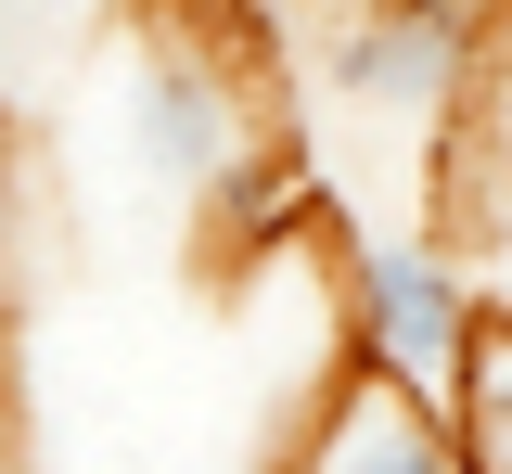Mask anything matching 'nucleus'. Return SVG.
Listing matches in <instances>:
<instances>
[{
    "label": "nucleus",
    "mask_w": 512,
    "mask_h": 474,
    "mask_svg": "<svg viewBox=\"0 0 512 474\" xmlns=\"http://www.w3.org/2000/svg\"><path fill=\"white\" fill-rule=\"evenodd\" d=\"M487 282L448 257L436 231L423 244H346V334L372 359L384 385H410V398H461V372H474V346H487Z\"/></svg>",
    "instance_id": "f257e3e1"
},
{
    "label": "nucleus",
    "mask_w": 512,
    "mask_h": 474,
    "mask_svg": "<svg viewBox=\"0 0 512 474\" xmlns=\"http://www.w3.org/2000/svg\"><path fill=\"white\" fill-rule=\"evenodd\" d=\"M116 141L154 193H231L244 180V77L218 65L192 26H141L116 65Z\"/></svg>",
    "instance_id": "f03ea898"
},
{
    "label": "nucleus",
    "mask_w": 512,
    "mask_h": 474,
    "mask_svg": "<svg viewBox=\"0 0 512 474\" xmlns=\"http://www.w3.org/2000/svg\"><path fill=\"white\" fill-rule=\"evenodd\" d=\"M474 65H487V26L448 0H359L333 26V90L372 116H448L474 103Z\"/></svg>",
    "instance_id": "7ed1b4c3"
},
{
    "label": "nucleus",
    "mask_w": 512,
    "mask_h": 474,
    "mask_svg": "<svg viewBox=\"0 0 512 474\" xmlns=\"http://www.w3.org/2000/svg\"><path fill=\"white\" fill-rule=\"evenodd\" d=\"M295 474H474V462H461V423H448L436 398L359 372L346 398L320 410V436H308V462H295Z\"/></svg>",
    "instance_id": "20e7f679"
},
{
    "label": "nucleus",
    "mask_w": 512,
    "mask_h": 474,
    "mask_svg": "<svg viewBox=\"0 0 512 474\" xmlns=\"http://www.w3.org/2000/svg\"><path fill=\"white\" fill-rule=\"evenodd\" d=\"M0 474H26V462H13V423H0Z\"/></svg>",
    "instance_id": "39448f33"
},
{
    "label": "nucleus",
    "mask_w": 512,
    "mask_h": 474,
    "mask_svg": "<svg viewBox=\"0 0 512 474\" xmlns=\"http://www.w3.org/2000/svg\"><path fill=\"white\" fill-rule=\"evenodd\" d=\"M500 321H512V308H500Z\"/></svg>",
    "instance_id": "423d86ee"
}]
</instances>
